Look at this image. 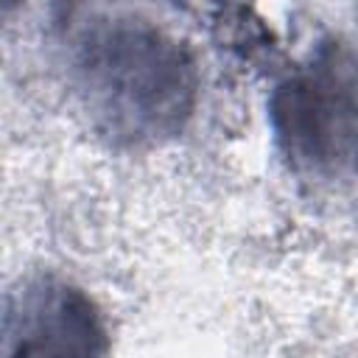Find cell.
Instances as JSON below:
<instances>
[{"label":"cell","instance_id":"1","mask_svg":"<svg viewBox=\"0 0 358 358\" xmlns=\"http://www.w3.org/2000/svg\"><path fill=\"white\" fill-rule=\"evenodd\" d=\"M90 90L101 95L112 129L157 134L176 123L190 98V64L154 34L115 31L87 53Z\"/></svg>","mask_w":358,"mask_h":358},{"label":"cell","instance_id":"2","mask_svg":"<svg viewBox=\"0 0 358 358\" xmlns=\"http://www.w3.org/2000/svg\"><path fill=\"white\" fill-rule=\"evenodd\" d=\"M274 126L299 168L336 173L358 162V92L336 59L316 62L277 90Z\"/></svg>","mask_w":358,"mask_h":358},{"label":"cell","instance_id":"3","mask_svg":"<svg viewBox=\"0 0 358 358\" xmlns=\"http://www.w3.org/2000/svg\"><path fill=\"white\" fill-rule=\"evenodd\" d=\"M22 336L31 338H64L67 350H78L70 338H78L84 350H92V336H98V324L92 308L84 296L64 285H48L28 294L22 308Z\"/></svg>","mask_w":358,"mask_h":358}]
</instances>
